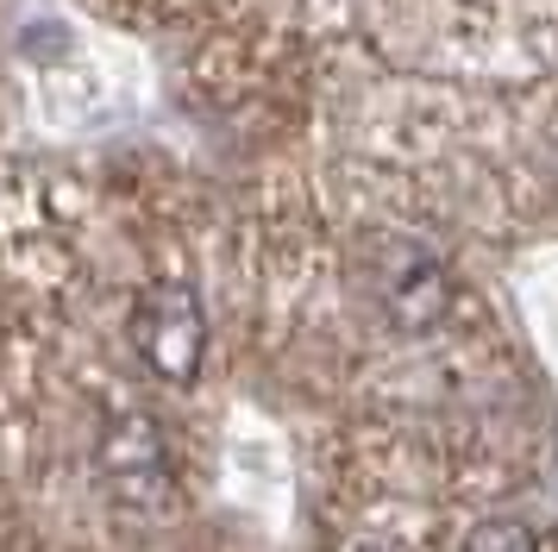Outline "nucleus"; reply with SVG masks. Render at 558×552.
<instances>
[{"instance_id": "nucleus-1", "label": "nucleus", "mask_w": 558, "mask_h": 552, "mask_svg": "<svg viewBox=\"0 0 558 552\" xmlns=\"http://www.w3.org/2000/svg\"><path fill=\"white\" fill-rule=\"evenodd\" d=\"M364 289L396 333H433L452 314V271L408 232H377L364 245Z\"/></svg>"}, {"instance_id": "nucleus-2", "label": "nucleus", "mask_w": 558, "mask_h": 552, "mask_svg": "<svg viewBox=\"0 0 558 552\" xmlns=\"http://www.w3.org/2000/svg\"><path fill=\"white\" fill-rule=\"evenodd\" d=\"M132 346L163 383H195L207 358V308L189 283H151L132 308Z\"/></svg>"}, {"instance_id": "nucleus-3", "label": "nucleus", "mask_w": 558, "mask_h": 552, "mask_svg": "<svg viewBox=\"0 0 558 552\" xmlns=\"http://www.w3.org/2000/svg\"><path fill=\"white\" fill-rule=\"evenodd\" d=\"M101 477L126 508H145V515L170 508V496H177V483H170V446H163L151 415H113L107 421Z\"/></svg>"}, {"instance_id": "nucleus-4", "label": "nucleus", "mask_w": 558, "mask_h": 552, "mask_svg": "<svg viewBox=\"0 0 558 552\" xmlns=\"http://www.w3.org/2000/svg\"><path fill=\"white\" fill-rule=\"evenodd\" d=\"M464 552H539V547H533V533H527L521 521L496 515V521H477V527H471Z\"/></svg>"}, {"instance_id": "nucleus-5", "label": "nucleus", "mask_w": 558, "mask_h": 552, "mask_svg": "<svg viewBox=\"0 0 558 552\" xmlns=\"http://www.w3.org/2000/svg\"><path fill=\"white\" fill-rule=\"evenodd\" d=\"M357 552H389V547H357Z\"/></svg>"}]
</instances>
